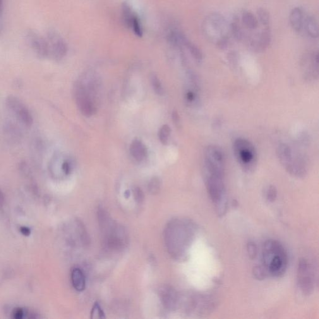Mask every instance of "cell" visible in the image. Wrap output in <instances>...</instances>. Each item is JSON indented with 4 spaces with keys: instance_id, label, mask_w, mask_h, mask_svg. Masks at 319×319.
Returning <instances> with one entry per match:
<instances>
[{
    "instance_id": "cell-38",
    "label": "cell",
    "mask_w": 319,
    "mask_h": 319,
    "mask_svg": "<svg viewBox=\"0 0 319 319\" xmlns=\"http://www.w3.org/2000/svg\"><path fill=\"white\" fill-rule=\"evenodd\" d=\"M20 232L24 236H28L31 234V230L29 228L22 227L20 228Z\"/></svg>"
},
{
    "instance_id": "cell-39",
    "label": "cell",
    "mask_w": 319,
    "mask_h": 319,
    "mask_svg": "<svg viewBox=\"0 0 319 319\" xmlns=\"http://www.w3.org/2000/svg\"><path fill=\"white\" fill-rule=\"evenodd\" d=\"M4 203V196L3 192L0 189V208L3 207Z\"/></svg>"
},
{
    "instance_id": "cell-26",
    "label": "cell",
    "mask_w": 319,
    "mask_h": 319,
    "mask_svg": "<svg viewBox=\"0 0 319 319\" xmlns=\"http://www.w3.org/2000/svg\"><path fill=\"white\" fill-rule=\"evenodd\" d=\"M150 83L153 87V90L157 94L163 95L164 93V88L160 82V79H158L157 75L155 74H152L150 76Z\"/></svg>"
},
{
    "instance_id": "cell-18",
    "label": "cell",
    "mask_w": 319,
    "mask_h": 319,
    "mask_svg": "<svg viewBox=\"0 0 319 319\" xmlns=\"http://www.w3.org/2000/svg\"><path fill=\"white\" fill-rule=\"evenodd\" d=\"M132 156L137 161L144 160L147 155V150L142 141L138 139L133 141L130 147Z\"/></svg>"
},
{
    "instance_id": "cell-30",
    "label": "cell",
    "mask_w": 319,
    "mask_h": 319,
    "mask_svg": "<svg viewBox=\"0 0 319 319\" xmlns=\"http://www.w3.org/2000/svg\"><path fill=\"white\" fill-rule=\"evenodd\" d=\"M266 200L270 203L274 202L277 196V191L274 186L270 185L268 187L266 193Z\"/></svg>"
},
{
    "instance_id": "cell-23",
    "label": "cell",
    "mask_w": 319,
    "mask_h": 319,
    "mask_svg": "<svg viewBox=\"0 0 319 319\" xmlns=\"http://www.w3.org/2000/svg\"><path fill=\"white\" fill-rule=\"evenodd\" d=\"M6 105L9 109L14 112L18 113L20 110L25 107L23 103L17 97L9 95L6 100Z\"/></svg>"
},
{
    "instance_id": "cell-6",
    "label": "cell",
    "mask_w": 319,
    "mask_h": 319,
    "mask_svg": "<svg viewBox=\"0 0 319 319\" xmlns=\"http://www.w3.org/2000/svg\"><path fill=\"white\" fill-rule=\"evenodd\" d=\"M203 31L211 42L215 43L220 49L228 46L230 25L222 15L218 13L210 14L203 23Z\"/></svg>"
},
{
    "instance_id": "cell-22",
    "label": "cell",
    "mask_w": 319,
    "mask_h": 319,
    "mask_svg": "<svg viewBox=\"0 0 319 319\" xmlns=\"http://www.w3.org/2000/svg\"><path fill=\"white\" fill-rule=\"evenodd\" d=\"M230 30H231V34L237 40L242 41L245 37L243 28L241 26L240 19L237 16H235L232 20L231 25H230Z\"/></svg>"
},
{
    "instance_id": "cell-31",
    "label": "cell",
    "mask_w": 319,
    "mask_h": 319,
    "mask_svg": "<svg viewBox=\"0 0 319 319\" xmlns=\"http://www.w3.org/2000/svg\"><path fill=\"white\" fill-rule=\"evenodd\" d=\"M92 319H105V314L99 304L95 303L91 312Z\"/></svg>"
},
{
    "instance_id": "cell-8",
    "label": "cell",
    "mask_w": 319,
    "mask_h": 319,
    "mask_svg": "<svg viewBox=\"0 0 319 319\" xmlns=\"http://www.w3.org/2000/svg\"><path fill=\"white\" fill-rule=\"evenodd\" d=\"M297 284L302 294L309 296L315 289L316 278L314 268L308 259H300L297 270Z\"/></svg>"
},
{
    "instance_id": "cell-16",
    "label": "cell",
    "mask_w": 319,
    "mask_h": 319,
    "mask_svg": "<svg viewBox=\"0 0 319 319\" xmlns=\"http://www.w3.org/2000/svg\"><path fill=\"white\" fill-rule=\"evenodd\" d=\"M271 35L270 27L265 28L260 33L254 35L249 40V46L254 51L260 52L265 51L270 45Z\"/></svg>"
},
{
    "instance_id": "cell-10",
    "label": "cell",
    "mask_w": 319,
    "mask_h": 319,
    "mask_svg": "<svg viewBox=\"0 0 319 319\" xmlns=\"http://www.w3.org/2000/svg\"><path fill=\"white\" fill-rule=\"evenodd\" d=\"M92 87H86L83 84L77 83L74 87V97L78 109L84 116L90 117L93 116L96 112L94 101L91 92Z\"/></svg>"
},
{
    "instance_id": "cell-9",
    "label": "cell",
    "mask_w": 319,
    "mask_h": 319,
    "mask_svg": "<svg viewBox=\"0 0 319 319\" xmlns=\"http://www.w3.org/2000/svg\"><path fill=\"white\" fill-rule=\"evenodd\" d=\"M225 158L222 148L216 145H209L204 152L203 171L220 175H225Z\"/></svg>"
},
{
    "instance_id": "cell-35",
    "label": "cell",
    "mask_w": 319,
    "mask_h": 319,
    "mask_svg": "<svg viewBox=\"0 0 319 319\" xmlns=\"http://www.w3.org/2000/svg\"><path fill=\"white\" fill-rule=\"evenodd\" d=\"M25 314V311L21 308L14 309L13 313V318L16 319H23Z\"/></svg>"
},
{
    "instance_id": "cell-41",
    "label": "cell",
    "mask_w": 319,
    "mask_h": 319,
    "mask_svg": "<svg viewBox=\"0 0 319 319\" xmlns=\"http://www.w3.org/2000/svg\"><path fill=\"white\" fill-rule=\"evenodd\" d=\"M2 28L1 14H0V33H1Z\"/></svg>"
},
{
    "instance_id": "cell-19",
    "label": "cell",
    "mask_w": 319,
    "mask_h": 319,
    "mask_svg": "<svg viewBox=\"0 0 319 319\" xmlns=\"http://www.w3.org/2000/svg\"><path fill=\"white\" fill-rule=\"evenodd\" d=\"M71 280L74 288L77 291L81 292L86 288V277L79 268H74L71 273Z\"/></svg>"
},
{
    "instance_id": "cell-5",
    "label": "cell",
    "mask_w": 319,
    "mask_h": 319,
    "mask_svg": "<svg viewBox=\"0 0 319 319\" xmlns=\"http://www.w3.org/2000/svg\"><path fill=\"white\" fill-rule=\"evenodd\" d=\"M217 301L214 297L208 294L188 293L180 294L179 308L184 313L205 316L215 310Z\"/></svg>"
},
{
    "instance_id": "cell-29",
    "label": "cell",
    "mask_w": 319,
    "mask_h": 319,
    "mask_svg": "<svg viewBox=\"0 0 319 319\" xmlns=\"http://www.w3.org/2000/svg\"><path fill=\"white\" fill-rule=\"evenodd\" d=\"M148 191L152 195H157L160 189V181L157 177H153L150 180L148 185Z\"/></svg>"
},
{
    "instance_id": "cell-15",
    "label": "cell",
    "mask_w": 319,
    "mask_h": 319,
    "mask_svg": "<svg viewBox=\"0 0 319 319\" xmlns=\"http://www.w3.org/2000/svg\"><path fill=\"white\" fill-rule=\"evenodd\" d=\"M159 296L165 308L175 311L179 308L180 294L170 285H164L159 289Z\"/></svg>"
},
{
    "instance_id": "cell-12",
    "label": "cell",
    "mask_w": 319,
    "mask_h": 319,
    "mask_svg": "<svg viewBox=\"0 0 319 319\" xmlns=\"http://www.w3.org/2000/svg\"><path fill=\"white\" fill-rule=\"evenodd\" d=\"M26 42L30 48L40 58L48 57V50L46 40L36 31H28L26 35Z\"/></svg>"
},
{
    "instance_id": "cell-34",
    "label": "cell",
    "mask_w": 319,
    "mask_h": 319,
    "mask_svg": "<svg viewBox=\"0 0 319 319\" xmlns=\"http://www.w3.org/2000/svg\"><path fill=\"white\" fill-rule=\"evenodd\" d=\"M185 97L187 101L189 103H193L196 101V93L194 91H188L186 93Z\"/></svg>"
},
{
    "instance_id": "cell-20",
    "label": "cell",
    "mask_w": 319,
    "mask_h": 319,
    "mask_svg": "<svg viewBox=\"0 0 319 319\" xmlns=\"http://www.w3.org/2000/svg\"><path fill=\"white\" fill-rule=\"evenodd\" d=\"M241 24L247 30L254 31L257 30L259 21L257 16L251 12L244 11L241 15Z\"/></svg>"
},
{
    "instance_id": "cell-7",
    "label": "cell",
    "mask_w": 319,
    "mask_h": 319,
    "mask_svg": "<svg viewBox=\"0 0 319 319\" xmlns=\"http://www.w3.org/2000/svg\"><path fill=\"white\" fill-rule=\"evenodd\" d=\"M233 151L244 171L253 172L257 163V153L253 143L246 139L237 138L234 141Z\"/></svg>"
},
{
    "instance_id": "cell-2",
    "label": "cell",
    "mask_w": 319,
    "mask_h": 319,
    "mask_svg": "<svg viewBox=\"0 0 319 319\" xmlns=\"http://www.w3.org/2000/svg\"><path fill=\"white\" fill-rule=\"evenodd\" d=\"M288 258L284 247L280 242L270 239L263 248V265L269 275L280 277L287 270Z\"/></svg>"
},
{
    "instance_id": "cell-11",
    "label": "cell",
    "mask_w": 319,
    "mask_h": 319,
    "mask_svg": "<svg viewBox=\"0 0 319 319\" xmlns=\"http://www.w3.org/2000/svg\"><path fill=\"white\" fill-rule=\"evenodd\" d=\"M46 40L48 57L60 61L66 56L68 46L65 40L56 31H49L45 37Z\"/></svg>"
},
{
    "instance_id": "cell-17",
    "label": "cell",
    "mask_w": 319,
    "mask_h": 319,
    "mask_svg": "<svg viewBox=\"0 0 319 319\" xmlns=\"http://www.w3.org/2000/svg\"><path fill=\"white\" fill-rule=\"evenodd\" d=\"M305 20L304 11L299 7L294 8L290 13V24L296 32L301 33L303 30Z\"/></svg>"
},
{
    "instance_id": "cell-24",
    "label": "cell",
    "mask_w": 319,
    "mask_h": 319,
    "mask_svg": "<svg viewBox=\"0 0 319 319\" xmlns=\"http://www.w3.org/2000/svg\"><path fill=\"white\" fill-rule=\"evenodd\" d=\"M19 119L25 126L31 127L33 123L32 116L26 107H24L17 113Z\"/></svg>"
},
{
    "instance_id": "cell-37",
    "label": "cell",
    "mask_w": 319,
    "mask_h": 319,
    "mask_svg": "<svg viewBox=\"0 0 319 319\" xmlns=\"http://www.w3.org/2000/svg\"><path fill=\"white\" fill-rule=\"evenodd\" d=\"M62 170L66 175H69L71 171V167L70 164L68 161L63 162L62 164Z\"/></svg>"
},
{
    "instance_id": "cell-13",
    "label": "cell",
    "mask_w": 319,
    "mask_h": 319,
    "mask_svg": "<svg viewBox=\"0 0 319 319\" xmlns=\"http://www.w3.org/2000/svg\"><path fill=\"white\" fill-rule=\"evenodd\" d=\"M304 78L308 81H314L319 76V54L313 52L304 56L302 61Z\"/></svg>"
},
{
    "instance_id": "cell-14",
    "label": "cell",
    "mask_w": 319,
    "mask_h": 319,
    "mask_svg": "<svg viewBox=\"0 0 319 319\" xmlns=\"http://www.w3.org/2000/svg\"><path fill=\"white\" fill-rule=\"evenodd\" d=\"M122 18L127 27L133 31L134 34L138 37L143 35V29L140 19L137 14L133 11L131 7L127 3H124L122 6Z\"/></svg>"
},
{
    "instance_id": "cell-40",
    "label": "cell",
    "mask_w": 319,
    "mask_h": 319,
    "mask_svg": "<svg viewBox=\"0 0 319 319\" xmlns=\"http://www.w3.org/2000/svg\"><path fill=\"white\" fill-rule=\"evenodd\" d=\"M124 195H125V196H126V198H129V196H130V195H131L130 191H129V190L126 191V192H125V193H124Z\"/></svg>"
},
{
    "instance_id": "cell-28",
    "label": "cell",
    "mask_w": 319,
    "mask_h": 319,
    "mask_svg": "<svg viewBox=\"0 0 319 319\" xmlns=\"http://www.w3.org/2000/svg\"><path fill=\"white\" fill-rule=\"evenodd\" d=\"M171 134V129L168 125H164L159 131L158 137L161 143L164 145H167Z\"/></svg>"
},
{
    "instance_id": "cell-4",
    "label": "cell",
    "mask_w": 319,
    "mask_h": 319,
    "mask_svg": "<svg viewBox=\"0 0 319 319\" xmlns=\"http://www.w3.org/2000/svg\"><path fill=\"white\" fill-rule=\"evenodd\" d=\"M204 180L211 200L218 217L226 215L228 202L224 183V176L203 171Z\"/></svg>"
},
{
    "instance_id": "cell-1",
    "label": "cell",
    "mask_w": 319,
    "mask_h": 319,
    "mask_svg": "<svg viewBox=\"0 0 319 319\" xmlns=\"http://www.w3.org/2000/svg\"><path fill=\"white\" fill-rule=\"evenodd\" d=\"M197 232V225L188 218H176L168 223L165 230V241L173 258L179 261L188 259Z\"/></svg>"
},
{
    "instance_id": "cell-27",
    "label": "cell",
    "mask_w": 319,
    "mask_h": 319,
    "mask_svg": "<svg viewBox=\"0 0 319 319\" xmlns=\"http://www.w3.org/2000/svg\"><path fill=\"white\" fill-rule=\"evenodd\" d=\"M253 274L256 279L263 280L267 278L269 274L263 265L256 266L253 270Z\"/></svg>"
},
{
    "instance_id": "cell-25",
    "label": "cell",
    "mask_w": 319,
    "mask_h": 319,
    "mask_svg": "<svg viewBox=\"0 0 319 319\" xmlns=\"http://www.w3.org/2000/svg\"><path fill=\"white\" fill-rule=\"evenodd\" d=\"M257 18L259 23L264 27H270V15L269 12L266 9L261 8L258 9Z\"/></svg>"
},
{
    "instance_id": "cell-21",
    "label": "cell",
    "mask_w": 319,
    "mask_h": 319,
    "mask_svg": "<svg viewBox=\"0 0 319 319\" xmlns=\"http://www.w3.org/2000/svg\"><path fill=\"white\" fill-rule=\"evenodd\" d=\"M304 28L309 37L314 39L319 37V25L318 20L315 16H309L306 18L304 23Z\"/></svg>"
},
{
    "instance_id": "cell-3",
    "label": "cell",
    "mask_w": 319,
    "mask_h": 319,
    "mask_svg": "<svg viewBox=\"0 0 319 319\" xmlns=\"http://www.w3.org/2000/svg\"><path fill=\"white\" fill-rule=\"evenodd\" d=\"M105 245L110 249L119 250L127 244V235L124 228L115 222L104 210L98 212Z\"/></svg>"
},
{
    "instance_id": "cell-33",
    "label": "cell",
    "mask_w": 319,
    "mask_h": 319,
    "mask_svg": "<svg viewBox=\"0 0 319 319\" xmlns=\"http://www.w3.org/2000/svg\"><path fill=\"white\" fill-rule=\"evenodd\" d=\"M133 193L134 198H135L137 202L138 203L143 202V200H144V194H143V191L139 187H135L134 188Z\"/></svg>"
},
{
    "instance_id": "cell-36",
    "label": "cell",
    "mask_w": 319,
    "mask_h": 319,
    "mask_svg": "<svg viewBox=\"0 0 319 319\" xmlns=\"http://www.w3.org/2000/svg\"><path fill=\"white\" fill-rule=\"evenodd\" d=\"M172 120L175 126L177 127L180 126V125H181V118H180L179 114L177 110H174L172 112Z\"/></svg>"
},
{
    "instance_id": "cell-32",
    "label": "cell",
    "mask_w": 319,
    "mask_h": 319,
    "mask_svg": "<svg viewBox=\"0 0 319 319\" xmlns=\"http://www.w3.org/2000/svg\"><path fill=\"white\" fill-rule=\"evenodd\" d=\"M247 252H248L249 258L251 260H254L256 258L258 254V248L254 242H248V243L247 244Z\"/></svg>"
}]
</instances>
